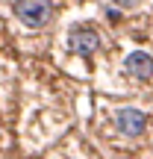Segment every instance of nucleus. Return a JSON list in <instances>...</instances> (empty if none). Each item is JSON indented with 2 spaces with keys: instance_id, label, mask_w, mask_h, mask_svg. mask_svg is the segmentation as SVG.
I'll return each mask as SVG.
<instances>
[{
  "instance_id": "obj_4",
  "label": "nucleus",
  "mask_w": 153,
  "mask_h": 159,
  "mask_svg": "<svg viewBox=\"0 0 153 159\" xmlns=\"http://www.w3.org/2000/svg\"><path fill=\"white\" fill-rule=\"evenodd\" d=\"M124 71L136 80H150L153 77V56L147 50H133L124 59Z\"/></svg>"
},
{
  "instance_id": "obj_1",
  "label": "nucleus",
  "mask_w": 153,
  "mask_h": 159,
  "mask_svg": "<svg viewBox=\"0 0 153 159\" xmlns=\"http://www.w3.org/2000/svg\"><path fill=\"white\" fill-rule=\"evenodd\" d=\"M15 15L29 30H38L53 18V0H15Z\"/></svg>"
},
{
  "instance_id": "obj_5",
  "label": "nucleus",
  "mask_w": 153,
  "mask_h": 159,
  "mask_svg": "<svg viewBox=\"0 0 153 159\" xmlns=\"http://www.w3.org/2000/svg\"><path fill=\"white\" fill-rule=\"evenodd\" d=\"M115 6H118V9H136L138 0H115Z\"/></svg>"
},
{
  "instance_id": "obj_3",
  "label": "nucleus",
  "mask_w": 153,
  "mask_h": 159,
  "mask_svg": "<svg viewBox=\"0 0 153 159\" xmlns=\"http://www.w3.org/2000/svg\"><path fill=\"white\" fill-rule=\"evenodd\" d=\"M115 127H118L121 136L138 139L144 130H147V115H144L142 109H136V106H124V109L115 112Z\"/></svg>"
},
{
  "instance_id": "obj_2",
  "label": "nucleus",
  "mask_w": 153,
  "mask_h": 159,
  "mask_svg": "<svg viewBox=\"0 0 153 159\" xmlns=\"http://www.w3.org/2000/svg\"><path fill=\"white\" fill-rule=\"evenodd\" d=\"M68 50L77 53L83 59H91L97 50H100V35H97L94 27H85V24H77V27L68 30Z\"/></svg>"
}]
</instances>
